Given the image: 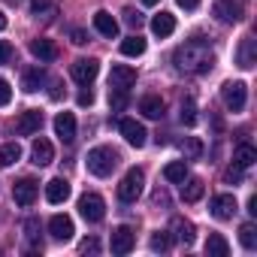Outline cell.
Wrapping results in <instances>:
<instances>
[{"mask_svg": "<svg viewBox=\"0 0 257 257\" xmlns=\"http://www.w3.org/2000/svg\"><path fill=\"white\" fill-rule=\"evenodd\" d=\"M149 245H152V251L167 254V251L173 248V236H170L167 230H155V233H152V239H149Z\"/></svg>", "mask_w": 257, "mask_h": 257, "instance_id": "30", "label": "cell"}, {"mask_svg": "<svg viewBox=\"0 0 257 257\" xmlns=\"http://www.w3.org/2000/svg\"><path fill=\"white\" fill-rule=\"evenodd\" d=\"M152 34L155 37H173L176 34V16L173 13H158L155 19H152Z\"/></svg>", "mask_w": 257, "mask_h": 257, "instance_id": "18", "label": "cell"}, {"mask_svg": "<svg viewBox=\"0 0 257 257\" xmlns=\"http://www.w3.org/2000/svg\"><path fill=\"white\" fill-rule=\"evenodd\" d=\"M179 185H182V200H185V203H197V200L203 197V179H188V176H185Z\"/></svg>", "mask_w": 257, "mask_h": 257, "instance_id": "25", "label": "cell"}, {"mask_svg": "<svg viewBox=\"0 0 257 257\" xmlns=\"http://www.w3.org/2000/svg\"><path fill=\"white\" fill-rule=\"evenodd\" d=\"M22 161V146L19 143H7V146H0V170L4 167H13Z\"/></svg>", "mask_w": 257, "mask_h": 257, "instance_id": "27", "label": "cell"}, {"mask_svg": "<svg viewBox=\"0 0 257 257\" xmlns=\"http://www.w3.org/2000/svg\"><path fill=\"white\" fill-rule=\"evenodd\" d=\"M221 100L230 112H242L245 109V100H248V88L245 82H224L221 88Z\"/></svg>", "mask_w": 257, "mask_h": 257, "instance_id": "5", "label": "cell"}, {"mask_svg": "<svg viewBox=\"0 0 257 257\" xmlns=\"http://www.w3.org/2000/svg\"><path fill=\"white\" fill-rule=\"evenodd\" d=\"M37 194H40V182H34V179H22L13 185V197L19 206H34Z\"/></svg>", "mask_w": 257, "mask_h": 257, "instance_id": "10", "label": "cell"}, {"mask_svg": "<svg viewBox=\"0 0 257 257\" xmlns=\"http://www.w3.org/2000/svg\"><path fill=\"white\" fill-rule=\"evenodd\" d=\"M94 28H97V34H103V37H109V40L118 37V22H115L112 13H106V10L94 13Z\"/></svg>", "mask_w": 257, "mask_h": 257, "instance_id": "20", "label": "cell"}, {"mask_svg": "<svg viewBox=\"0 0 257 257\" xmlns=\"http://www.w3.org/2000/svg\"><path fill=\"white\" fill-rule=\"evenodd\" d=\"M70 40H73V46H85V43H88V34H85L82 28H73V31H70Z\"/></svg>", "mask_w": 257, "mask_h": 257, "instance_id": "43", "label": "cell"}, {"mask_svg": "<svg viewBox=\"0 0 257 257\" xmlns=\"http://www.w3.org/2000/svg\"><path fill=\"white\" fill-rule=\"evenodd\" d=\"M215 19L224 22V25H236L242 19V7L236 4V0H215V7H212Z\"/></svg>", "mask_w": 257, "mask_h": 257, "instance_id": "9", "label": "cell"}, {"mask_svg": "<svg viewBox=\"0 0 257 257\" xmlns=\"http://www.w3.org/2000/svg\"><path fill=\"white\" fill-rule=\"evenodd\" d=\"M70 73H73V79H76L79 85H91V82L97 79V73H100V61H97V58H79V61L70 67Z\"/></svg>", "mask_w": 257, "mask_h": 257, "instance_id": "7", "label": "cell"}, {"mask_svg": "<svg viewBox=\"0 0 257 257\" xmlns=\"http://www.w3.org/2000/svg\"><path fill=\"white\" fill-rule=\"evenodd\" d=\"M239 242L245 248H257V230H254V224H242L239 227Z\"/></svg>", "mask_w": 257, "mask_h": 257, "instance_id": "34", "label": "cell"}, {"mask_svg": "<svg viewBox=\"0 0 257 257\" xmlns=\"http://www.w3.org/2000/svg\"><path fill=\"white\" fill-rule=\"evenodd\" d=\"M155 206H164V209H170V194H167L164 188H158V191H155Z\"/></svg>", "mask_w": 257, "mask_h": 257, "instance_id": "45", "label": "cell"}, {"mask_svg": "<svg viewBox=\"0 0 257 257\" xmlns=\"http://www.w3.org/2000/svg\"><path fill=\"white\" fill-rule=\"evenodd\" d=\"M146 52V40L140 37V34H134V37H127L124 43H121V55H127V58H140Z\"/></svg>", "mask_w": 257, "mask_h": 257, "instance_id": "28", "label": "cell"}, {"mask_svg": "<svg viewBox=\"0 0 257 257\" xmlns=\"http://www.w3.org/2000/svg\"><path fill=\"white\" fill-rule=\"evenodd\" d=\"M43 82H46V70H43V67H31V70H25V76H22V88H25L28 94H37V91L43 88Z\"/></svg>", "mask_w": 257, "mask_h": 257, "instance_id": "23", "label": "cell"}, {"mask_svg": "<svg viewBox=\"0 0 257 257\" xmlns=\"http://www.w3.org/2000/svg\"><path fill=\"white\" fill-rule=\"evenodd\" d=\"M31 55L49 64V61H55V58H58V46H55L52 40H46V37H40V40H34V43H31Z\"/></svg>", "mask_w": 257, "mask_h": 257, "instance_id": "21", "label": "cell"}, {"mask_svg": "<svg viewBox=\"0 0 257 257\" xmlns=\"http://www.w3.org/2000/svg\"><path fill=\"white\" fill-rule=\"evenodd\" d=\"M76 103H79V106H91V103H94V91H91V88L85 85V88L79 91V97H76Z\"/></svg>", "mask_w": 257, "mask_h": 257, "instance_id": "41", "label": "cell"}, {"mask_svg": "<svg viewBox=\"0 0 257 257\" xmlns=\"http://www.w3.org/2000/svg\"><path fill=\"white\" fill-rule=\"evenodd\" d=\"M248 215H257V197L248 200Z\"/></svg>", "mask_w": 257, "mask_h": 257, "instance_id": "47", "label": "cell"}, {"mask_svg": "<svg viewBox=\"0 0 257 257\" xmlns=\"http://www.w3.org/2000/svg\"><path fill=\"white\" fill-rule=\"evenodd\" d=\"M31 13L40 19H52L55 16V4H52V0H31Z\"/></svg>", "mask_w": 257, "mask_h": 257, "instance_id": "33", "label": "cell"}, {"mask_svg": "<svg viewBox=\"0 0 257 257\" xmlns=\"http://www.w3.org/2000/svg\"><path fill=\"white\" fill-rule=\"evenodd\" d=\"M55 137L61 143H73L76 140V118H73V112H58L55 115Z\"/></svg>", "mask_w": 257, "mask_h": 257, "instance_id": "14", "label": "cell"}, {"mask_svg": "<svg viewBox=\"0 0 257 257\" xmlns=\"http://www.w3.org/2000/svg\"><path fill=\"white\" fill-rule=\"evenodd\" d=\"M185 176H188L185 161H173V164H167V167H164V179H167V182H173V185H179Z\"/></svg>", "mask_w": 257, "mask_h": 257, "instance_id": "31", "label": "cell"}, {"mask_svg": "<svg viewBox=\"0 0 257 257\" xmlns=\"http://www.w3.org/2000/svg\"><path fill=\"white\" fill-rule=\"evenodd\" d=\"M206 254H209V257H227V254H230V242H227L221 233H209V239H206Z\"/></svg>", "mask_w": 257, "mask_h": 257, "instance_id": "26", "label": "cell"}, {"mask_svg": "<svg viewBox=\"0 0 257 257\" xmlns=\"http://www.w3.org/2000/svg\"><path fill=\"white\" fill-rule=\"evenodd\" d=\"M182 124H188V127H194V124H197V103H194L191 97L182 103Z\"/></svg>", "mask_w": 257, "mask_h": 257, "instance_id": "35", "label": "cell"}, {"mask_svg": "<svg viewBox=\"0 0 257 257\" xmlns=\"http://www.w3.org/2000/svg\"><path fill=\"white\" fill-rule=\"evenodd\" d=\"M49 233H52L55 242H70L73 233H76V227H73V221H70L67 215H52V221H49Z\"/></svg>", "mask_w": 257, "mask_h": 257, "instance_id": "15", "label": "cell"}, {"mask_svg": "<svg viewBox=\"0 0 257 257\" xmlns=\"http://www.w3.org/2000/svg\"><path fill=\"white\" fill-rule=\"evenodd\" d=\"M140 112L146 118H161L164 115V100L158 94H146V97H140Z\"/></svg>", "mask_w": 257, "mask_h": 257, "instance_id": "24", "label": "cell"}, {"mask_svg": "<svg viewBox=\"0 0 257 257\" xmlns=\"http://www.w3.org/2000/svg\"><path fill=\"white\" fill-rule=\"evenodd\" d=\"M143 188H146V173L137 170V167L127 170L124 179H121V185H118V200L121 203H137L140 194H143Z\"/></svg>", "mask_w": 257, "mask_h": 257, "instance_id": "3", "label": "cell"}, {"mask_svg": "<svg viewBox=\"0 0 257 257\" xmlns=\"http://www.w3.org/2000/svg\"><path fill=\"white\" fill-rule=\"evenodd\" d=\"M25 239H28L31 245L40 242V221H37V218H28V221H25Z\"/></svg>", "mask_w": 257, "mask_h": 257, "instance_id": "37", "label": "cell"}, {"mask_svg": "<svg viewBox=\"0 0 257 257\" xmlns=\"http://www.w3.org/2000/svg\"><path fill=\"white\" fill-rule=\"evenodd\" d=\"M109 106H112V112H121V109L127 106V91L109 88Z\"/></svg>", "mask_w": 257, "mask_h": 257, "instance_id": "36", "label": "cell"}, {"mask_svg": "<svg viewBox=\"0 0 257 257\" xmlns=\"http://www.w3.org/2000/svg\"><path fill=\"white\" fill-rule=\"evenodd\" d=\"M254 161H257V152H254L248 143H242V146L233 152V164H236V167H242V170H248Z\"/></svg>", "mask_w": 257, "mask_h": 257, "instance_id": "29", "label": "cell"}, {"mask_svg": "<svg viewBox=\"0 0 257 257\" xmlns=\"http://www.w3.org/2000/svg\"><path fill=\"white\" fill-rule=\"evenodd\" d=\"M224 179H227V182H233V185H239V182H242V167H236V164H233V167H227Z\"/></svg>", "mask_w": 257, "mask_h": 257, "instance_id": "42", "label": "cell"}, {"mask_svg": "<svg viewBox=\"0 0 257 257\" xmlns=\"http://www.w3.org/2000/svg\"><path fill=\"white\" fill-rule=\"evenodd\" d=\"M0 31H7V16H4V10H0Z\"/></svg>", "mask_w": 257, "mask_h": 257, "instance_id": "48", "label": "cell"}, {"mask_svg": "<svg viewBox=\"0 0 257 257\" xmlns=\"http://www.w3.org/2000/svg\"><path fill=\"white\" fill-rule=\"evenodd\" d=\"M182 152H185L188 161H197V158L203 155V143H200L197 137H185V140H182Z\"/></svg>", "mask_w": 257, "mask_h": 257, "instance_id": "32", "label": "cell"}, {"mask_svg": "<svg viewBox=\"0 0 257 257\" xmlns=\"http://www.w3.org/2000/svg\"><path fill=\"white\" fill-rule=\"evenodd\" d=\"M118 152L115 149H109V146H97V149H91L88 152V158H85V164H88V173L91 176H109L115 167H118Z\"/></svg>", "mask_w": 257, "mask_h": 257, "instance_id": "2", "label": "cell"}, {"mask_svg": "<svg viewBox=\"0 0 257 257\" xmlns=\"http://www.w3.org/2000/svg\"><path fill=\"white\" fill-rule=\"evenodd\" d=\"M137 85V70L127 67V64H115L112 73H109V88H118V91H131Z\"/></svg>", "mask_w": 257, "mask_h": 257, "instance_id": "8", "label": "cell"}, {"mask_svg": "<svg viewBox=\"0 0 257 257\" xmlns=\"http://www.w3.org/2000/svg\"><path fill=\"white\" fill-rule=\"evenodd\" d=\"M67 197H70V182H67V179H52V182L46 185V200H49L52 206H61Z\"/></svg>", "mask_w": 257, "mask_h": 257, "instance_id": "19", "label": "cell"}, {"mask_svg": "<svg viewBox=\"0 0 257 257\" xmlns=\"http://www.w3.org/2000/svg\"><path fill=\"white\" fill-rule=\"evenodd\" d=\"M40 127H43V112H40V109H28V112H22L19 121H16V131H19L22 137H34Z\"/></svg>", "mask_w": 257, "mask_h": 257, "instance_id": "13", "label": "cell"}, {"mask_svg": "<svg viewBox=\"0 0 257 257\" xmlns=\"http://www.w3.org/2000/svg\"><path fill=\"white\" fill-rule=\"evenodd\" d=\"M124 25H131V28H143V16L137 13V10H124Z\"/></svg>", "mask_w": 257, "mask_h": 257, "instance_id": "38", "label": "cell"}, {"mask_svg": "<svg viewBox=\"0 0 257 257\" xmlns=\"http://www.w3.org/2000/svg\"><path fill=\"white\" fill-rule=\"evenodd\" d=\"M176 4H179L182 10H197V7H200V0H176Z\"/></svg>", "mask_w": 257, "mask_h": 257, "instance_id": "46", "label": "cell"}, {"mask_svg": "<svg viewBox=\"0 0 257 257\" xmlns=\"http://www.w3.org/2000/svg\"><path fill=\"white\" fill-rule=\"evenodd\" d=\"M173 233L182 245H194V239H197V227L188 218H173Z\"/></svg>", "mask_w": 257, "mask_h": 257, "instance_id": "22", "label": "cell"}, {"mask_svg": "<svg viewBox=\"0 0 257 257\" xmlns=\"http://www.w3.org/2000/svg\"><path fill=\"white\" fill-rule=\"evenodd\" d=\"M31 161H34L37 167H49V164L55 161L52 143H49V140H34V146H31Z\"/></svg>", "mask_w": 257, "mask_h": 257, "instance_id": "17", "label": "cell"}, {"mask_svg": "<svg viewBox=\"0 0 257 257\" xmlns=\"http://www.w3.org/2000/svg\"><path fill=\"white\" fill-rule=\"evenodd\" d=\"M79 215L88 221V224H100L103 215H106V203L100 194H82L79 197Z\"/></svg>", "mask_w": 257, "mask_h": 257, "instance_id": "4", "label": "cell"}, {"mask_svg": "<svg viewBox=\"0 0 257 257\" xmlns=\"http://www.w3.org/2000/svg\"><path fill=\"white\" fill-rule=\"evenodd\" d=\"M209 209H212V215H215L218 221H230V218L236 215V197H233V194H218V197H212Z\"/></svg>", "mask_w": 257, "mask_h": 257, "instance_id": "11", "label": "cell"}, {"mask_svg": "<svg viewBox=\"0 0 257 257\" xmlns=\"http://www.w3.org/2000/svg\"><path fill=\"white\" fill-rule=\"evenodd\" d=\"M10 58H13V46L7 40H0V64H10Z\"/></svg>", "mask_w": 257, "mask_h": 257, "instance_id": "44", "label": "cell"}, {"mask_svg": "<svg viewBox=\"0 0 257 257\" xmlns=\"http://www.w3.org/2000/svg\"><path fill=\"white\" fill-rule=\"evenodd\" d=\"M79 251H82V254H97V251H100V242H97L94 236H91V239H82Z\"/></svg>", "mask_w": 257, "mask_h": 257, "instance_id": "39", "label": "cell"}, {"mask_svg": "<svg viewBox=\"0 0 257 257\" xmlns=\"http://www.w3.org/2000/svg\"><path fill=\"white\" fill-rule=\"evenodd\" d=\"M143 4H146V7H155V4H158V0H143Z\"/></svg>", "mask_w": 257, "mask_h": 257, "instance_id": "49", "label": "cell"}, {"mask_svg": "<svg viewBox=\"0 0 257 257\" xmlns=\"http://www.w3.org/2000/svg\"><path fill=\"white\" fill-rule=\"evenodd\" d=\"M236 64H239L242 70H251V67L257 64V43H254L251 37H242V43H239V49H236Z\"/></svg>", "mask_w": 257, "mask_h": 257, "instance_id": "16", "label": "cell"}, {"mask_svg": "<svg viewBox=\"0 0 257 257\" xmlns=\"http://www.w3.org/2000/svg\"><path fill=\"white\" fill-rule=\"evenodd\" d=\"M137 242V233L131 227H115L112 230V254H131Z\"/></svg>", "mask_w": 257, "mask_h": 257, "instance_id": "12", "label": "cell"}, {"mask_svg": "<svg viewBox=\"0 0 257 257\" xmlns=\"http://www.w3.org/2000/svg\"><path fill=\"white\" fill-rule=\"evenodd\" d=\"M10 100H13V88H10L7 79H0V106H7Z\"/></svg>", "mask_w": 257, "mask_h": 257, "instance_id": "40", "label": "cell"}, {"mask_svg": "<svg viewBox=\"0 0 257 257\" xmlns=\"http://www.w3.org/2000/svg\"><path fill=\"white\" fill-rule=\"evenodd\" d=\"M212 64H215V58H212V49H209L206 37H194V40H188L185 46L176 49V70H182V73L200 76V73H209Z\"/></svg>", "mask_w": 257, "mask_h": 257, "instance_id": "1", "label": "cell"}, {"mask_svg": "<svg viewBox=\"0 0 257 257\" xmlns=\"http://www.w3.org/2000/svg\"><path fill=\"white\" fill-rule=\"evenodd\" d=\"M118 131H121V137L131 143L134 149H143L146 143H149V134H146V127L137 121V118H121L118 121Z\"/></svg>", "mask_w": 257, "mask_h": 257, "instance_id": "6", "label": "cell"}]
</instances>
